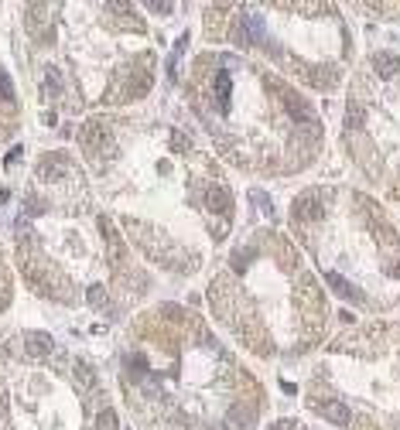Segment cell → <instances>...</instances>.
<instances>
[{
    "instance_id": "2",
    "label": "cell",
    "mask_w": 400,
    "mask_h": 430,
    "mask_svg": "<svg viewBox=\"0 0 400 430\" xmlns=\"http://www.w3.org/2000/svg\"><path fill=\"white\" fill-rule=\"evenodd\" d=\"M192 110L215 147L253 175L305 171L322 151V117L277 72L233 52H206L188 79Z\"/></svg>"
},
{
    "instance_id": "4",
    "label": "cell",
    "mask_w": 400,
    "mask_h": 430,
    "mask_svg": "<svg viewBox=\"0 0 400 430\" xmlns=\"http://www.w3.org/2000/svg\"><path fill=\"white\" fill-rule=\"evenodd\" d=\"M291 232L322 280L366 311L400 304V236L387 212L356 188L315 184L291 205Z\"/></svg>"
},
{
    "instance_id": "8",
    "label": "cell",
    "mask_w": 400,
    "mask_h": 430,
    "mask_svg": "<svg viewBox=\"0 0 400 430\" xmlns=\"http://www.w3.org/2000/svg\"><path fill=\"white\" fill-rule=\"evenodd\" d=\"M0 106H14V86L7 72H0Z\"/></svg>"
},
{
    "instance_id": "1",
    "label": "cell",
    "mask_w": 400,
    "mask_h": 430,
    "mask_svg": "<svg viewBox=\"0 0 400 430\" xmlns=\"http://www.w3.org/2000/svg\"><path fill=\"white\" fill-rule=\"evenodd\" d=\"M123 390L154 430H253L264 390L213 328L182 307L151 314L123 355Z\"/></svg>"
},
{
    "instance_id": "6",
    "label": "cell",
    "mask_w": 400,
    "mask_h": 430,
    "mask_svg": "<svg viewBox=\"0 0 400 430\" xmlns=\"http://www.w3.org/2000/svg\"><path fill=\"white\" fill-rule=\"evenodd\" d=\"M226 38L240 55L260 52L277 68L280 79H301L315 89L332 92L342 82L352 41L345 21L332 3H240L226 7Z\"/></svg>"
},
{
    "instance_id": "5",
    "label": "cell",
    "mask_w": 400,
    "mask_h": 430,
    "mask_svg": "<svg viewBox=\"0 0 400 430\" xmlns=\"http://www.w3.org/2000/svg\"><path fill=\"white\" fill-rule=\"evenodd\" d=\"M305 406L342 430H400V321L342 332L311 366Z\"/></svg>"
},
{
    "instance_id": "3",
    "label": "cell",
    "mask_w": 400,
    "mask_h": 430,
    "mask_svg": "<svg viewBox=\"0 0 400 430\" xmlns=\"http://www.w3.org/2000/svg\"><path fill=\"white\" fill-rule=\"evenodd\" d=\"M219 325L260 359L311 352L329 321L325 290L274 225L250 229L209 283Z\"/></svg>"
},
{
    "instance_id": "9",
    "label": "cell",
    "mask_w": 400,
    "mask_h": 430,
    "mask_svg": "<svg viewBox=\"0 0 400 430\" xmlns=\"http://www.w3.org/2000/svg\"><path fill=\"white\" fill-rule=\"evenodd\" d=\"M271 430H318V427H308L301 420H280V424H274Z\"/></svg>"
},
{
    "instance_id": "7",
    "label": "cell",
    "mask_w": 400,
    "mask_h": 430,
    "mask_svg": "<svg viewBox=\"0 0 400 430\" xmlns=\"http://www.w3.org/2000/svg\"><path fill=\"white\" fill-rule=\"evenodd\" d=\"M345 147L390 198H400V55L376 52L345 103Z\"/></svg>"
}]
</instances>
